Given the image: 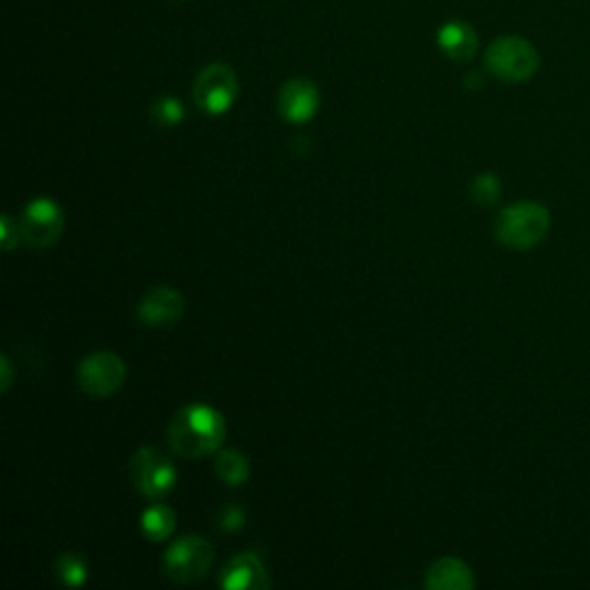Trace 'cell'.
<instances>
[{
    "instance_id": "obj_1",
    "label": "cell",
    "mask_w": 590,
    "mask_h": 590,
    "mask_svg": "<svg viewBox=\"0 0 590 590\" xmlns=\"http://www.w3.org/2000/svg\"><path fill=\"white\" fill-rule=\"evenodd\" d=\"M224 436V418L208 404L183 406L169 425V443L178 457L185 459H201L217 452Z\"/></svg>"
},
{
    "instance_id": "obj_2",
    "label": "cell",
    "mask_w": 590,
    "mask_h": 590,
    "mask_svg": "<svg viewBox=\"0 0 590 590\" xmlns=\"http://www.w3.org/2000/svg\"><path fill=\"white\" fill-rule=\"evenodd\" d=\"M549 226H551V215L543 203L517 201L507 205V208L498 215L494 234L503 247L524 251L540 245L549 234Z\"/></svg>"
},
{
    "instance_id": "obj_3",
    "label": "cell",
    "mask_w": 590,
    "mask_h": 590,
    "mask_svg": "<svg viewBox=\"0 0 590 590\" xmlns=\"http://www.w3.org/2000/svg\"><path fill=\"white\" fill-rule=\"evenodd\" d=\"M484 63L496 79L505 84H522L528 82L537 67H540V56H537L535 46L528 40L507 35L490 44L484 54Z\"/></svg>"
},
{
    "instance_id": "obj_4",
    "label": "cell",
    "mask_w": 590,
    "mask_h": 590,
    "mask_svg": "<svg viewBox=\"0 0 590 590\" xmlns=\"http://www.w3.org/2000/svg\"><path fill=\"white\" fill-rule=\"evenodd\" d=\"M215 551L208 540L199 535H185L164 554V572L175 583H196L211 572Z\"/></svg>"
},
{
    "instance_id": "obj_5",
    "label": "cell",
    "mask_w": 590,
    "mask_h": 590,
    "mask_svg": "<svg viewBox=\"0 0 590 590\" xmlns=\"http://www.w3.org/2000/svg\"><path fill=\"white\" fill-rule=\"evenodd\" d=\"M238 76L226 63H213L199 72L194 82L196 107L211 116H222L238 99Z\"/></svg>"
},
{
    "instance_id": "obj_6",
    "label": "cell",
    "mask_w": 590,
    "mask_h": 590,
    "mask_svg": "<svg viewBox=\"0 0 590 590\" xmlns=\"http://www.w3.org/2000/svg\"><path fill=\"white\" fill-rule=\"evenodd\" d=\"M127 378V367L111 351H97L88 355L76 369V380L86 395L109 397L116 395Z\"/></svg>"
},
{
    "instance_id": "obj_7",
    "label": "cell",
    "mask_w": 590,
    "mask_h": 590,
    "mask_svg": "<svg viewBox=\"0 0 590 590\" xmlns=\"http://www.w3.org/2000/svg\"><path fill=\"white\" fill-rule=\"evenodd\" d=\"M130 475L137 490L148 498L167 496L175 484V466L158 448H141L130 461Z\"/></svg>"
},
{
    "instance_id": "obj_8",
    "label": "cell",
    "mask_w": 590,
    "mask_h": 590,
    "mask_svg": "<svg viewBox=\"0 0 590 590\" xmlns=\"http://www.w3.org/2000/svg\"><path fill=\"white\" fill-rule=\"evenodd\" d=\"M21 236L31 247H51L63 234V211L54 199H33L21 215Z\"/></svg>"
},
{
    "instance_id": "obj_9",
    "label": "cell",
    "mask_w": 590,
    "mask_h": 590,
    "mask_svg": "<svg viewBox=\"0 0 590 590\" xmlns=\"http://www.w3.org/2000/svg\"><path fill=\"white\" fill-rule=\"evenodd\" d=\"M277 109L287 122H310L319 111V88L310 79H289L277 93Z\"/></svg>"
},
{
    "instance_id": "obj_10",
    "label": "cell",
    "mask_w": 590,
    "mask_h": 590,
    "mask_svg": "<svg viewBox=\"0 0 590 590\" xmlns=\"http://www.w3.org/2000/svg\"><path fill=\"white\" fill-rule=\"evenodd\" d=\"M185 314V298L181 291H175L171 287H158L148 291L141 302L137 317L143 325L160 328V325H171Z\"/></svg>"
},
{
    "instance_id": "obj_11",
    "label": "cell",
    "mask_w": 590,
    "mask_h": 590,
    "mask_svg": "<svg viewBox=\"0 0 590 590\" xmlns=\"http://www.w3.org/2000/svg\"><path fill=\"white\" fill-rule=\"evenodd\" d=\"M270 583L264 560L251 551L230 558L219 575V586L226 590H266Z\"/></svg>"
},
{
    "instance_id": "obj_12",
    "label": "cell",
    "mask_w": 590,
    "mask_h": 590,
    "mask_svg": "<svg viewBox=\"0 0 590 590\" xmlns=\"http://www.w3.org/2000/svg\"><path fill=\"white\" fill-rule=\"evenodd\" d=\"M425 586L429 590H471L475 588V577L464 560L446 556L427 570Z\"/></svg>"
},
{
    "instance_id": "obj_13",
    "label": "cell",
    "mask_w": 590,
    "mask_h": 590,
    "mask_svg": "<svg viewBox=\"0 0 590 590\" xmlns=\"http://www.w3.org/2000/svg\"><path fill=\"white\" fill-rule=\"evenodd\" d=\"M439 46L450 61L466 63L475 56V51H478V33L466 21H450L441 25Z\"/></svg>"
},
{
    "instance_id": "obj_14",
    "label": "cell",
    "mask_w": 590,
    "mask_h": 590,
    "mask_svg": "<svg viewBox=\"0 0 590 590\" xmlns=\"http://www.w3.org/2000/svg\"><path fill=\"white\" fill-rule=\"evenodd\" d=\"M141 528L148 540L164 543L175 530V512L169 505H152L141 515Z\"/></svg>"
},
{
    "instance_id": "obj_15",
    "label": "cell",
    "mask_w": 590,
    "mask_h": 590,
    "mask_svg": "<svg viewBox=\"0 0 590 590\" xmlns=\"http://www.w3.org/2000/svg\"><path fill=\"white\" fill-rule=\"evenodd\" d=\"M215 473L228 486H240L249 478V461L236 450H222L215 459Z\"/></svg>"
},
{
    "instance_id": "obj_16",
    "label": "cell",
    "mask_w": 590,
    "mask_h": 590,
    "mask_svg": "<svg viewBox=\"0 0 590 590\" xmlns=\"http://www.w3.org/2000/svg\"><path fill=\"white\" fill-rule=\"evenodd\" d=\"M54 570L58 575V579L65 583V586H82L88 577V570H86V562L76 556V554H61L54 562Z\"/></svg>"
},
{
    "instance_id": "obj_17",
    "label": "cell",
    "mask_w": 590,
    "mask_h": 590,
    "mask_svg": "<svg viewBox=\"0 0 590 590\" xmlns=\"http://www.w3.org/2000/svg\"><path fill=\"white\" fill-rule=\"evenodd\" d=\"M501 181L494 173H482L471 181L469 194L478 205H494L501 199Z\"/></svg>"
},
{
    "instance_id": "obj_18",
    "label": "cell",
    "mask_w": 590,
    "mask_h": 590,
    "mask_svg": "<svg viewBox=\"0 0 590 590\" xmlns=\"http://www.w3.org/2000/svg\"><path fill=\"white\" fill-rule=\"evenodd\" d=\"M150 116H152V120H155L162 127H173V125H178L185 118V109L175 97H160L155 105H152Z\"/></svg>"
},
{
    "instance_id": "obj_19",
    "label": "cell",
    "mask_w": 590,
    "mask_h": 590,
    "mask_svg": "<svg viewBox=\"0 0 590 590\" xmlns=\"http://www.w3.org/2000/svg\"><path fill=\"white\" fill-rule=\"evenodd\" d=\"M21 238H23L21 226L10 215L0 217V247H3L6 251H12L21 243Z\"/></svg>"
},
{
    "instance_id": "obj_20",
    "label": "cell",
    "mask_w": 590,
    "mask_h": 590,
    "mask_svg": "<svg viewBox=\"0 0 590 590\" xmlns=\"http://www.w3.org/2000/svg\"><path fill=\"white\" fill-rule=\"evenodd\" d=\"M219 526L228 533H234L238 528L245 526V509L238 507V505H228L224 512H222V517H219Z\"/></svg>"
},
{
    "instance_id": "obj_21",
    "label": "cell",
    "mask_w": 590,
    "mask_h": 590,
    "mask_svg": "<svg viewBox=\"0 0 590 590\" xmlns=\"http://www.w3.org/2000/svg\"><path fill=\"white\" fill-rule=\"evenodd\" d=\"M0 376H3V380H0V393H10L12 388V378H14V372H12V363H10V357L3 355L0 357Z\"/></svg>"
}]
</instances>
